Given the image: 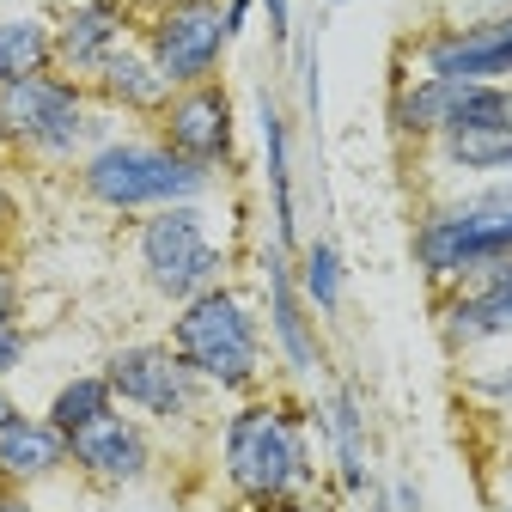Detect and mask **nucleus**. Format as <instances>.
I'll return each mask as SVG.
<instances>
[{"label": "nucleus", "mask_w": 512, "mask_h": 512, "mask_svg": "<svg viewBox=\"0 0 512 512\" xmlns=\"http://www.w3.org/2000/svg\"><path fill=\"white\" fill-rule=\"evenodd\" d=\"M183 366L196 372L220 403L256 397L275 384V348H269V324H263V305L244 281H220L196 299H183L165 311V330H159Z\"/></svg>", "instance_id": "nucleus-2"}, {"label": "nucleus", "mask_w": 512, "mask_h": 512, "mask_svg": "<svg viewBox=\"0 0 512 512\" xmlns=\"http://www.w3.org/2000/svg\"><path fill=\"white\" fill-rule=\"evenodd\" d=\"M13 409H19V397H13V384H7V378H0V421H7Z\"/></svg>", "instance_id": "nucleus-32"}, {"label": "nucleus", "mask_w": 512, "mask_h": 512, "mask_svg": "<svg viewBox=\"0 0 512 512\" xmlns=\"http://www.w3.org/2000/svg\"><path fill=\"white\" fill-rule=\"evenodd\" d=\"M104 378L110 391L128 415H141L159 439H196L214 427L220 415V397L208 391V384L183 366V354L165 342V336H122L104 360Z\"/></svg>", "instance_id": "nucleus-7"}, {"label": "nucleus", "mask_w": 512, "mask_h": 512, "mask_svg": "<svg viewBox=\"0 0 512 512\" xmlns=\"http://www.w3.org/2000/svg\"><path fill=\"white\" fill-rule=\"evenodd\" d=\"M153 135L165 147H177L183 159H196L208 171H220L226 183L244 171V141H238V92L226 80H208V86H183L171 92V104L159 110Z\"/></svg>", "instance_id": "nucleus-14"}, {"label": "nucleus", "mask_w": 512, "mask_h": 512, "mask_svg": "<svg viewBox=\"0 0 512 512\" xmlns=\"http://www.w3.org/2000/svg\"><path fill=\"white\" fill-rule=\"evenodd\" d=\"M31 311V287H25V269L13 256H0V324H13V317Z\"/></svg>", "instance_id": "nucleus-24"}, {"label": "nucleus", "mask_w": 512, "mask_h": 512, "mask_svg": "<svg viewBox=\"0 0 512 512\" xmlns=\"http://www.w3.org/2000/svg\"><path fill=\"white\" fill-rule=\"evenodd\" d=\"M208 464H214L220 494L238 512H263V506L317 494L324 488V452H317V433H311L305 391L269 384L256 397L220 403L208 427Z\"/></svg>", "instance_id": "nucleus-1"}, {"label": "nucleus", "mask_w": 512, "mask_h": 512, "mask_svg": "<svg viewBox=\"0 0 512 512\" xmlns=\"http://www.w3.org/2000/svg\"><path fill=\"white\" fill-rule=\"evenodd\" d=\"M128 7H135V13L147 19V13H165V7H177V0H128Z\"/></svg>", "instance_id": "nucleus-33"}, {"label": "nucleus", "mask_w": 512, "mask_h": 512, "mask_svg": "<svg viewBox=\"0 0 512 512\" xmlns=\"http://www.w3.org/2000/svg\"><path fill=\"white\" fill-rule=\"evenodd\" d=\"M287 104H293V116L317 135V122H324V37H317V25L311 31H299L293 37V49H287Z\"/></svg>", "instance_id": "nucleus-22"}, {"label": "nucleus", "mask_w": 512, "mask_h": 512, "mask_svg": "<svg viewBox=\"0 0 512 512\" xmlns=\"http://www.w3.org/2000/svg\"><path fill=\"white\" fill-rule=\"evenodd\" d=\"M135 43L153 55V68L165 74L171 92L226 80V61L238 49L226 37V7L220 0H177V7H165V13H147Z\"/></svg>", "instance_id": "nucleus-11"}, {"label": "nucleus", "mask_w": 512, "mask_h": 512, "mask_svg": "<svg viewBox=\"0 0 512 512\" xmlns=\"http://www.w3.org/2000/svg\"><path fill=\"white\" fill-rule=\"evenodd\" d=\"M342 512H366V506H342Z\"/></svg>", "instance_id": "nucleus-37"}, {"label": "nucleus", "mask_w": 512, "mask_h": 512, "mask_svg": "<svg viewBox=\"0 0 512 512\" xmlns=\"http://www.w3.org/2000/svg\"><path fill=\"white\" fill-rule=\"evenodd\" d=\"M293 275H299L305 305L324 317V324H336L342 305H348V256H342L336 232H305V244L293 250Z\"/></svg>", "instance_id": "nucleus-19"}, {"label": "nucleus", "mask_w": 512, "mask_h": 512, "mask_svg": "<svg viewBox=\"0 0 512 512\" xmlns=\"http://www.w3.org/2000/svg\"><path fill=\"white\" fill-rule=\"evenodd\" d=\"M238 232H244V208L226 196L128 220V256H135L147 299L171 311L220 281H238Z\"/></svg>", "instance_id": "nucleus-3"}, {"label": "nucleus", "mask_w": 512, "mask_h": 512, "mask_svg": "<svg viewBox=\"0 0 512 512\" xmlns=\"http://www.w3.org/2000/svg\"><path fill=\"white\" fill-rule=\"evenodd\" d=\"M494 494H512V452H494Z\"/></svg>", "instance_id": "nucleus-29"}, {"label": "nucleus", "mask_w": 512, "mask_h": 512, "mask_svg": "<svg viewBox=\"0 0 512 512\" xmlns=\"http://www.w3.org/2000/svg\"><path fill=\"white\" fill-rule=\"evenodd\" d=\"M488 512H512V494H488Z\"/></svg>", "instance_id": "nucleus-34"}, {"label": "nucleus", "mask_w": 512, "mask_h": 512, "mask_svg": "<svg viewBox=\"0 0 512 512\" xmlns=\"http://www.w3.org/2000/svg\"><path fill=\"white\" fill-rule=\"evenodd\" d=\"M135 37H141V13L128 0H68L55 13V68L74 80H92Z\"/></svg>", "instance_id": "nucleus-15"}, {"label": "nucleus", "mask_w": 512, "mask_h": 512, "mask_svg": "<svg viewBox=\"0 0 512 512\" xmlns=\"http://www.w3.org/2000/svg\"><path fill=\"white\" fill-rule=\"evenodd\" d=\"M13 165V128H7V104H0V171Z\"/></svg>", "instance_id": "nucleus-30"}, {"label": "nucleus", "mask_w": 512, "mask_h": 512, "mask_svg": "<svg viewBox=\"0 0 512 512\" xmlns=\"http://www.w3.org/2000/svg\"><path fill=\"white\" fill-rule=\"evenodd\" d=\"M256 13H263V25H269V49L287 61V49H293V37H299V19H293V0H256Z\"/></svg>", "instance_id": "nucleus-25"}, {"label": "nucleus", "mask_w": 512, "mask_h": 512, "mask_svg": "<svg viewBox=\"0 0 512 512\" xmlns=\"http://www.w3.org/2000/svg\"><path fill=\"white\" fill-rule=\"evenodd\" d=\"M31 354H37V330L25 324V317H13V324H0V378H19L25 366H31Z\"/></svg>", "instance_id": "nucleus-23"}, {"label": "nucleus", "mask_w": 512, "mask_h": 512, "mask_svg": "<svg viewBox=\"0 0 512 512\" xmlns=\"http://www.w3.org/2000/svg\"><path fill=\"white\" fill-rule=\"evenodd\" d=\"M458 397H464L482 421H512V348L458 360Z\"/></svg>", "instance_id": "nucleus-21"}, {"label": "nucleus", "mask_w": 512, "mask_h": 512, "mask_svg": "<svg viewBox=\"0 0 512 512\" xmlns=\"http://www.w3.org/2000/svg\"><path fill=\"white\" fill-rule=\"evenodd\" d=\"M7 512H49V506H43L37 494H13V500H7Z\"/></svg>", "instance_id": "nucleus-31"}, {"label": "nucleus", "mask_w": 512, "mask_h": 512, "mask_svg": "<svg viewBox=\"0 0 512 512\" xmlns=\"http://www.w3.org/2000/svg\"><path fill=\"white\" fill-rule=\"evenodd\" d=\"M55 68V13L49 7H0V92Z\"/></svg>", "instance_id": "nucleus-18"}, {"label": "nucleus", "mask_w": 512, "mask_h": 512, "mask_svg": "<svg viewBox=\"0 0 512 512\" xmlns=\"http://www.w3.org/2000/svg\"><path fill=\"white\" fill-rule=\"evenodd\" d=\"M86 86H92L98 110H110V116L128 122V128H153L159 110L171 104V86H165V74L153 68V55H147L141 43H122Z\"/></svg>", "instance_id": "nucleus-17"}, {"label": "nucleus", "mask_w": 512, "mask_h": 512, "mask_svg": "<svg viewBox=\"0 0 512 512\" xmlns=\"http://www.w3.org/2000/svg\"><path fill=\"white\" fill-rule=\"evenodd\" d=\"M311 409V433L324 452V488L342 506H360L384 476H378V427H372V403L360 391V378L330 372L317 391H305Z\"/></svg>", "instance_id": "nucleus-9"}, {"label": "nucleus", "mask_w": 512, "mask_h": 512, "mask_svg": "<svg viewBox=\"0 0 512 512\" xmlns=\"http://www.w3.org/2000/svg\"><path fill=\"white\" fill-rule=\"evenodd\" d=\"M409 256L433 293H452L512 256V177L427 189L409 220Z\"/></svg>", "instance_id": "nucleus-4"}, {"label": "nucleus", "mask_w": 512, "mask_h": 512, "mask_svg": "<svg viewBox=\"0 0 512 512\" xmlns=\"http://www.w3.org/2000/svg\"><path fill=\"white\" fill-rule=\"evenodd\" d=\"M74 189L86 208H98L110 220H141L159 208H183V202H220L226 177L183 159L177 147H165L153 128H122V135L98 141L74 165Z\"/></svg>", "instance_id": "nucleus-5"}, {"label": "nucleus", "mask_w": 512, "mask_h": 512, "mask_svg": "<svg viewBox=\"0 0 512 512\" xmlns=\"http://www.w3.org/2000/svg\"><path fill=\"white\" fill-rule=\"evenodd\" d=\"M116 409V391H110V378H104V366H80V372H68L55 384V391L43 397V415L61 427V433H80V427H92V421H104Z\"/></svg>", "instance_id": "nucleus-20"}, {"label": "nucleus", "mask_w": 512, "mask_h": 512, "mask_svg": "<svg viewBox=\"0 0 512 512\" xmlns=\"http://www.w3.org/2000/svg\"><path fill=\"white\" fill-rule=\"evenodd\" d=\"M68 464H74V476H80L86 488H98V494H128V488H147V482L159 476L165 439H159L141 415H128V409L116 403L104 421H92V427H80V433L68 439Z\"/></svg>", "instance_id": "nucleus-13"}, {"label": "nucleus", "mask_w": 512, "mask_h": 512, "mask_svg": "<svg viewBox=\"0 0 512 512\" xmlns=\"http://www.w3.org/2000/svg\"><path fill=\"white\" fill-rule=\"evenodd\" d=\"M250 122H256V159H263V232L281 250H299L305 244V226H299V116L281 98V86H256Z\"/></svg>", "instance_id": "nucleus-12"}, {"label": "nucleus", "mask_w": 512, "mask_h": 512, "mask_svg": "<svg viewBox=\"0 0 512 512\" xmlns=\"http://www.w3.org/2000/svg\"><path fill=\"white\" fill-rule=\"evenodd\" d=\"M19 226V189H13V177L0 171V238H7Z\"/></svg>", "instance_id": "nucleus-28"}, {"label": "nucleus", "mask_w": 512, "mask_h": 512, "mask_svg": "<svg viewBox=\"0 0 512 512\" xmlns=\"http://www.w3.org/2000/svg\"><path fill=\"white\" fill-rule=\"evenodd\" d=\"M250 269H256V305H263V324H269V348H275V378L293 384V391H317L336 366H330V336H324V317H317L299 293L293 275V250H281L269 232L256 238L250 250Z\"/></svg>", "instance_id": "nucleus-8"}, {"label": "nucleus", "mask_w": 512, "mask_h": 512, "mask_svg": "<svg viewBox=\"0 0 512 512\" xmlns=\"http://www.w3.org/2000/svg\"><path fill=\"white\" fill-rule=\"evenodd\" d=\"M7 104V128H13V165L25 171H68L110 135H122L128 122H116L110 110H98L92 86L61 74V68H43L31 80H13L0 92Z\"/></svg>", "instance_id": "nucleus-6"}, {"label": "nucleus", "mask_w": 512, "mask_h": 512, "mask_svg": "<svg viewBox=\"0 0 512 512\" xmlns=\"http://www.w3.org/2000/svg\"><path fill=\"white\" fill-rule=\"evenodd\" d=\"M0 488H7V482H0Z\"/></svg>", "instance_id": "nucleus-38"}, {"label": "nucleus", "mask_w": 512, "mask_h": 512, "mask_svg": "<svg viewBox=\"0 0 512 512\" xmlns=\"http://www.w3.org/2000/svg\"><path fill=\"white\" fill-rule=\"evenodd\" d=\"M220 7H226V37L244 43L250 37V19H256V0H220Z\"/></svg>", "instance_id": "nucleus-27"}, {"label": "nucleus", "mask_w": 512, "mask_h": 512, "mask_svg": "<svg viewBox=\"0 0 512 512\" xmlns=\"http://www.w3.org/2000/svg\"><path fill=\"white\" fill-rule=\"evenodd\" d=\"M384 494H391V512H427V494L415 476H384Z\"/></svg>", "instance_id": "nucleus-26"}, {"label": "nucleus", "mask_w": 512, "mask_h": 512, "mask_svg": "<svg viewBox=\"0 0 512 512\" xmlns=\"http://www.w3.org/2000/svg\"><path fill=\"white\" fill-rule=\"evenodd\" d=\"M7 500H13V488H0V512H7Z\"/></svg>", "instance_id": "nucleus-36"}, {"label": "nucleus", "mask_w": 512, "mask_h": 512, "mask_svg": "<svg viewBox=\"0 0 512 512\" xmlns=\"http://www.w3.org/2000/svg\"><path fill=\"white\" fill-rule=\"evenodd\" d=\"M415 74L464 80V86H506L512 80V7L482 19H433L403 37L397 49Z\"/></svg>", "instance_id": "nucleus-10"}, {"label": "nucleus", "mask_w": 512, "mask_h": 512, "mask_svg": "<svg viewBox=\"0 0 512 512\" xmlns=\"http://www.w3.org/2000/svg\"><path fill=\"white\" fill-rule=\"evenodd\" d=\"M61 476H74L68 464V433H61L43 409H13L7 421H0V482H7L13 494H37Z\"/></svg>", "instance_id": "nucleus-16"}, {"label": "nucleus", "mask_w": 512, "mask_h": 512, "mask_svg": "<svg viewBox=\"0 0 512 512\" xmlns=\"http://www.w3.org/2000/svg\"><path fill=\"white\" fill-rule=\"evenodd\" d=\"M336 7H348V0H317V13H336Z\"/></svg>", "instance_id": "nucleus-35"}]
</instances>
